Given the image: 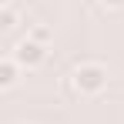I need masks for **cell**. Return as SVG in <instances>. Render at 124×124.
Returning a JSON list of instances; mask_svg holds the SVG:
<instances>
[{"mask_svg": "<svg viewBox=\"0 0 124 124\" xmlns=\"http://www.w3.org/2000/svg\"><path fill=\"white\" fill-rule=\"evenodd\" d=\"M101 7H107V10H124V0H101Z\"/></svg>", "mask_w": 124, "mask_h": 124, "instance_id": "6", "label": "cell"}, {"mask_svg": "<svg viewBox=\"0 0 124 124\" xmlns=\"http://www.w3.org/2000/svg\"><path fill=\"white\" fill-rule=\"evenodd\" d=\"M0 27H3V30H14V27H17V10H14L10 3L0 7Z\"/></svg>", "mask_w": 124, "mask_h": 124, "instance_id": "4", "label": "cell"}, {"mask_svg": "<svg viewBox=\"0 0 124 124\" xmlns=\"http://www.w3.org/2000/svg\"><path fill=\"white\" fill-rule=\"evenodd\" d=\"M70 87H74V94H81V97H97L104 87H107V67L101 61H84L74 67V74H70Z\"/></svg>", "mask_w": 124, "mask_h": 124, "instance_id": "1", "label": "cell"}, {"mask_svg": "<svg viewBox=\"0 0 124 124\" xmlns=\"http://www.w3.org/2000/svg\"><path fill=\"white\" fill-rule=\"evenodd\" d=\"M10 57L20 64L23 70H34V67H40V64L47 61V44L34 40V37H23V40H17V47H14Z\"/></svg>", "mask_w": 124, "mask_h": 124, "instance_id": "2", "label": "cell"}, {"mask_svg": "<svg viewBox=\"0 0 124 124\" xmlns=\"http://www.w3.org/2000/svg\"><path fill=\"white\" fill-rule=\"evenodd\" d=\"M20 64L14 61V57H3L0 61V91H10V87H17L20 84Z\"/></svg>", "mask_w": 124, "mask_h": 124, "instance_id": "3", "label": "cell"}, {"mask_svg": "<svg viewBox=\"0 0 124 124\" xmlns=\"http://www.w3.org/2000/svg\"><path fill=\"white\" fill-rule=\"evenodd\" d=\"M27 37H34V40H40V44H50L54 30H50V27H44V23H37V27H34V30L27 34Z\"/></svg>", "mask_w": 124, "mask_h": 124, "instance_id": "5", "label": "cell"}]
</instances>
